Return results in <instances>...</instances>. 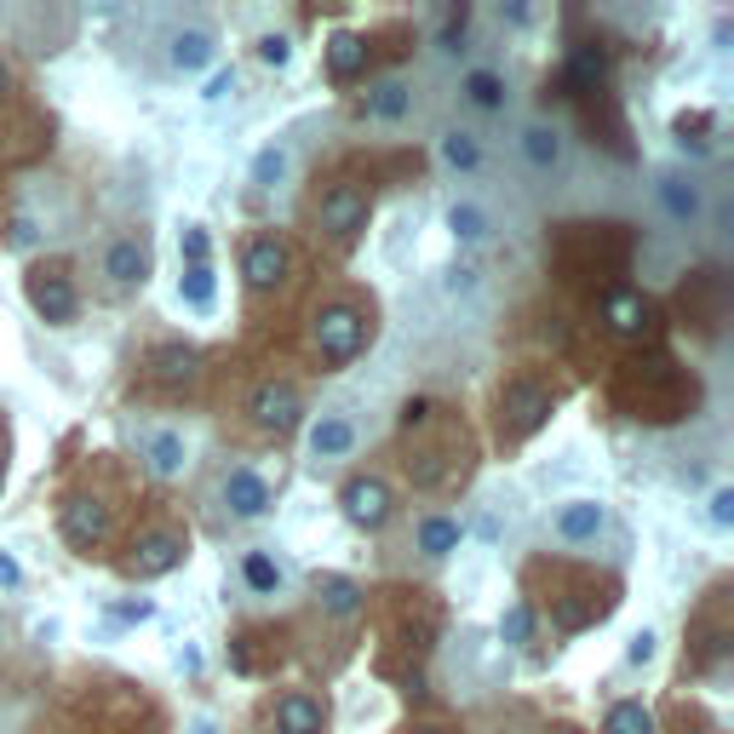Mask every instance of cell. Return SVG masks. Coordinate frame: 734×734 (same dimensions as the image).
Masks as SVG:
<instances>
[{
  "label": "cell",
  "mask_w": 734,
  "mask_h": 734,
  "mask_svg": "<svg viewBox=\"0 0 734 734\" xmlns=\"http://www.w3.org/2000/svg\"><path fill=\"white\" fill-rule=\"evenodd\" d=\"M362 345H368V316L357 305H321L316 310V350L334 368H345Z\"/></svg>",
  "instance_id": "obj_1"
},
{
  "label": "cell",
  "mask_w": 734,
  "mask_h": 734,
  "mask_svg": "<svg viewBox=\"0 0 734 734\" xmlns=\"http://www.w3.org/2000/svg\"><path fill=\"white\" fill-rule=\"evenodd\" d=\"M339 505H345V517L357 528H368V534H379V528L396 517V494H391L385 476H350V483L339 488Z\"/></svg>",
  "instance_id": "obj_2"
},
{
  "label": "cell",
  "mask_w": 734,
  "mask_h": 734,
  "mask_svg": "<svg viewBox=\"0 0 734 734\" xmlns=\"http://www.w3.org/2000/svg\"><path fill=\"white\" fill-rule=\"evenodd\" d=\"M252 425L270 430V437H287V430H298V419H305V396H298L287 379H264L259 391H252Z\"/></svg>",
  "instance_id": "obj_3"
},
{
  "label": "cell",
  "mask_w": 734,
  "mask_h": 734,
  "mask_svg": "<svg viewBox=\"0 0 734 734\" xmlns=\"http://www.w3.org/2000/svg\"><path fill=\"white\" fill-rule=\"evenodd\" d=\"M30 305H35V316L41 321H53V327H69L75 321V310H81V293H75V282L64 270H46V264H35L30 270Z\"/></svg>",
  "instance_id": "obj_4"
},
{
  "label": "cell",
  "mask_w": 734,
  "mask_h": 734,
  "mask_svg": "<svg viewBox=\"0 0 734 734\" xmlns=\"http://www.w3.org/2000/svg\"><path fill=\"white\" fill-rule=\"evenodd\" d=\"M190 556V540L184 534H172V528H149V534L133 540V556H126V574H138V579H161L172 574Z\"/></svg>",
  "instance_id": "obj_5"
},
{
  "label": "cell",
  "mask_w": 734,
  "mask_h": 734,
  "mask_svg": "<svg viewBox=\"0 0 734 734\" xmlns=\"http://www.w3.org/2000/svg\"><path fill=\"white\" fill-rule=\"evenodd\" d=\"M368 213H373V201H368L357 184H334V190L321 195V207H316L321 230L334 236V241H357V236L368 230Z\"/></svg>",
  "instance_id": "obj_6"
},
{
  "label": "cell",
  "mask_w": 734,
  "mask_h": 734,
  "mask_svg": "<svg viewBox=\"0 0 734 734\" xmlns=\"http://www.w3.org/2000/svg\"><path fill=\"white\" fill-rule=\"evenodd\" d=\"M551 419V391L534 385V379H517V385H505L499 396V425L511 430V437H534V430Z\"/></svg>",
  "instance_id": "obj_7"
},
{
  "label": "cell",
  "mask_w": 734,
  "mask_h": 734,
  "mask_svg": "<svg viewBox=\"0 0 734 734\" xmlns=\"http://www.w3.org/2000/svg\"><path fill=\"white\" fill-rule=\"evenodd\" d=\"M218 494H224V511H230L236 522H259L270 505H275L270 483H264V476L252 471V465H236L230 476H224V488H218Z\"/></svg>",
  "instance_id": "obj_8"
},
{
  "label": "cell",
  "mask_w": 734,
  "mask_h": 734,
  "mask_svg": "<svg viewBox=\"0 0 734 734\" xmlns=\"http://www.w3.org/2000/svg\"><path fill=\"white\" fill-rule=\"evenodd\" d=\"M64 540H69L75 551L104 545V540H110V505L92 499V494H75V499L64 505Z\"/></svg>",
  "instance_id": "obj_9"
},
{
  "label": "cell",
  "mask_w": 734,
  "mask_h": 734,
  "mask_svg": "<svg viewBox=\"0 0 734 734\" xmlns=\"http://www.w3.org/2000/svg\"><path fill=\"white\" fill-rule=\"evenodd\" d=\"M602 528H609V505L602 499H568V505H556V517H551V534L563 545H591Z\"/></svg>",
  "instance_id": "obj_10"
},
{
  "label": "cell",
  "mask_w": 734,
  "mask_h": 734,
  "mask_svg": "<svg viewBox=\"0 0 734 734\" xmlns=\"http://www.w3.org/2000/svg\"><path fill=\"white\" fill-rule=\"evenodd\" d=\"M241 275H247V287H252V293L282 287V282H287V247L275 241V236L247 241V252H241Z\"/></svg>",
  "instance_id": "obj_11"
},
{
  "label": "cell",
  "mask_w": 734,
  "mask_h": 734,
  "mask_svg": "<svg viewBox=\"0 0 734 734\" xmlns=\"http://www.w3.org/2000/svg\"><path fill=\"white\" fill-rule=\"evenodd\" d=\"M104 275H110V287H144L149 282V247L138 236H121L104 247Z\"/></svg>",
  "instance_id": "obj_12"
},
{
  "label": "cell",
  "mask_w": 734,
  "mask_h": 734,
  "mask_svg": "<svg viewBox=\"0 0 734 734\" xmlns=\"http://www.w3.org/2000/svg\"><path fill=\"white\" fill-rule=\"evenodd\" d=\"M654 201H660V213H666L671 224H695V218L705 213L700 184L682 179V172H660V179H654Z\"/></svg>",
  "instance_id": "obj_13"
},
{
  "label": "cell",
  "mask_w": 734,
  "mask_h": 734,
  "mask_svg": "<svg viewBox=\"0 0 734 734\" xmlns=\"http://www.w3.org/2000/svg\"><path fill=\"white\" fill-rule=\"evenodd\" d=\"M602 321H609L620 339H643L648 334V298L637 287H614L602 298Z\"/></svg>",
  "instance_id": "obj_14"
},
{
  "label": "cell",
  "mask_w": 734,
  "mask_h": 734,
  "mask_svg": "<svg viewBox=\"0 0 734 734\" xmlns=\"http://www.w3.org/2000/svg\"><path fill=\"white\" fill-rule=\"evenodd\" d=\"M327 705L316 695H282L275 700V734H321Z\"/></svg>",
  "instance_id": "obj_15"
},
{
  "label": "cell",
  "mask_w": 734,
  "mask_h": 734,
  "mask_svg": "<svg viewBox=\"0 0 734 734\" xmlns=\"http://www.w3.org/2000/svg\"><path fill=\"white\" fill-rule=\"evenodd\" d=\"M167 64L179 75H195L213 64V30H201V23H190V30H172L167 41Z\"/></svg>",
  "instance_id": "obj_16"
},
{
  "label": "cell",
  "mask_w": 734,
  "mask_h": 734,
  "mask_svg": "<svg viewBox=\"0 0 734 734\" xmlns=\"http://www.w3.org/2000/svg\"><path fill=\"white\" fill-rule=\"evenodd\" d=\"M144 460H149V471H156L161 483H172V476H184L190 448H184L179 430H149V437H144Z\"/></svg>",
  "instance_id": "obj_17"
},
{
  "label": "cell",
  "mask_w": 734,
  "mask_h": 734,
  "mask_svg": "<svg viewBox=\"0 0 734 734\" xmlns=\"http://www.w3.org/2000/svg\"><path fill=\"white\" fill-rule=\"evenodd\" d=\"M350 448H357V425L345 414H321L310 425V460H345Z\"/></svg>",
  "instance_id": "obj_18"
},
{
  "label": "cell",
  "mask_w": 734,
  "mask_h": 734,
  "mask_svg": "<svg viewBox=\"0 0 734 734\" xmlns=\"http://www.w3.org/2000/svg\"><path fill=\"white\" fill-rule=\"evenodd\" d=\"M522 161L534 172H556V167H563V133L545 126V121H528L522 126Z\"/></svg>",
  "instance_id": "obj_19"
},
{
  "label": "cell",
  "mask_w": 734,
  "mask_h": 734,
  "mask_svg": "<svg viewBox=\"0 0 734 734\" xmlns=\"http://www.w3.org/2000/svg\"><path fill=\"white\" fill-rule=\"evenodd\" d=\"M316 597H321V609L334 620H357L362 614V586L350 574H316Z\"/></svg>",
  "instance_id": "obj_20"
},
{
  "label": "cell",
  "mask_w": 734,
  "mask_h": 734,
  "mask_svg": "<svg viewBox=\"0 0 734 734\" xmlns=\"http://www.w3.org/2000/svg\"><path fill=\"white\" fill-rule=\"evenodd\" d=\"M448 236L460 241V247H483L494 236L488 207H476V201H453V207H448Z\"/></svg>",
  "instance_id": "obj_21"
},
{
  "label": "cell",
  "mask_w": 734,
  "mask_h": 734,
  "mask_svg": "<svg viewBox=\"0 0 734 734\" xmlns=\"http://www.w3.org/2000/svg\"><path fill=\"white\" fill-rule=\"evenodd\" d=\"M327 69H334V81H357V75L368 69V41L339 30L334 41H327Z\"/></svg>",
  "instance_id": "obj_22"
},
{
  "label": "cell",
  "mask_w": 734,
  "mask_h": 734,
  "mask_svg": "<svg viewBox=\"0 0 734 734\" xmlns=\"http://www.w3.org/2000/svg\"><path fill=\"white\" fill-rule=\"evenodd\" d=\"M563 81H568L574 92L602 87V81H609V53H602V46H574V58H568V75H563Z\"/></svg>",
  "instance_id": "obj_23"
},
{
  "label": "cell",
  "mask_w": 734,
  "mask_h": 734,
  "mask_svg": "<svg viewBox=\"0 0 734 734\" xmlns=\"http://www.w3.org/2000/svg\"><path fill=\"white\" fill-rule=\"evenodd\" d=\"M465 545V522L460 517H425L419 522V551L425 556H453Z\"/></svg>",
  "instance_id": "obj_24"
},
{
  "label": "cell",
  "mask_w": 734,
  "mask_h": 734,
  "mask_svg": "<svg viewBox=\"0 0 734 734\" xmlns=\"http://www.w3.org/2000/svg\"><path fill=\"white\" fill-rule=\"evenodd\" d=\"M408 110H414L408 81H379V87L368 92V115H373V121H408Z\"/></svg>",
  "instance_id": "obj_25"
},
{
  "label": "cell",
  "mask_w": 734,
  "mask_h": 734,
  "mask_svg": "<svg viewBox=\"0 0 734 734\" xmlns=\"http://www.w3.org/2000/svg\"><path fill=\"white\" fill-rule=\"evenodd\" d=\"M195 350L190 345H161L156 350V362H149V368H156V379H161V385H172V391H179V385H190V379H195Z\"/></svg>",
  "instance_id": "obj_26"
},
{
  "label": "cell",
  "mask_w": 734,
  "mask_h": 734,
  "mask_svg": "<svg viewBox=\"0 0 734 734\" xmlns=\"http://www.w3.org/2000/svg\"><path fill=\"white\" fill-rule=\"evenodd\" d=\"M442 167H453V172H476V167H483V144H476V133L448 126V133H442Z\"/></svg>",
  "instance_id": "obj_27"
},
{
  "label": "cell",
  "mask_w": 734,
  "mask_h": 734,
  "mask_svg": "<svg viewBox=\"0 0 734 734\" xmlns=\"http://www.w3.org/2000/svg\"><path fill=\"white\" fill-rule=\"evenodd\" d=\"M602 734H654V712L643 700H620V705H609V718H602Z\"/></svg>",
  "instance_id": "obj_28"
},
{
  "label": "cell",
  "mask_w": 734,
  "mask_h": 734,
  "mask_svg": "<svg viewBox=\"0 0 734 734\" xmlns=\"http://www.w3.org/2000/svg\"><path fill=\"white\" fill-rule=\"evenodd\" d=\"M179 293H184V305H190V310H213V298H218V275H213V264L184 270V275H179Z\"/></svg>",
  "instance_id": "obj_29"
},
{
  "label": "cell",
  "mask_w": 734,
  "mask_h": 734,
  "mask_svg": "<svg viewBox=\"0 0 734 734\" xmlns=\"http://www.w3.org/2000/svg\"><path fill=\"white\" fill-rule=\"evenodd\" d=\"M241 579H247V591L270 597L275 586H282V568H275L270 551H247V556H241Z\"/></svg>",
  "instance_id": "obj_30"
},
{
  "label": "cell",
  "mask_w": 734,
  "mask_h": 734,
  "mask_svg": "<svg viewBox=\"0 0 734 734\" xmlns=\"http://www.w3.org/2000/svg\"><path fill=\"white\" fill-rule=\"evenodd\" d=\"M465 98H471L476 110H505V81H499L494 69H471L465 75Z\"/></svg>",
  "instance_id": "obj_31"
},
{
  "label": "cell",
  "mask_w": 734,
  "mask_h": 734,
  "mask_svg": "<svg viewBox=\"0 0 734 734\" xmlns=\"http://www.w3.org/2000/svg\"><path fill=\"white\" fill-rule=\"evenodd\" d=\"M282 179H287V149H282V144H264L259 156H252V184H259V190H275Z\"/></svg>",
  "instance_id": "obj_32"
},
{
  "label": "cell",
  "mask_w": 734,
  "mask_h": 734,
  "mask_svg": "<svg viewBox=\"0 0 734 734\" xmlns=\"http://www.w3.org/2000/svg\"><path fill=\"white\" fill-rule=\"evenodd\" d=\"M499 637L511 643V648L534 643V609H528V602H511V609L499 614Z\"/></svg>",
  "instance_id": "obj_33"
},
{
  "label": "cell",
  "mask_w": 734,
  "mask_h": 734,
  "mask_svg": "<svg viewBox=\"0 0 734 734\" xmlns=\"http://www.w3.org/2000/svg\"><path fill=\"white\" fill-rule=\"evenodd\" d=\"M179 252H184V270H195V264H213V236L201 230V224H190V230L179 236Z\"/></svg>",
  "instance_id": "obj_34"
},
{
  "label": "cell",
  "mask_w": 734,
  "mask_h": 734,
  "mask_svg": "<svg viewBox=\"0 0 734 734\" xmlns=\"http://www.w3.org/2000/svg\"><path fill=\"white\" fill-rule=\"evenodd\" d=\"M465 30H471V7H453V12L442 18V30H437V46H442V53H460Z\"/></svg>",
  "instance_id": "obj_35"
},
{
  "label": "cell",
  "mask_w": 734,
  "mask_h": 734,
  "mask_svg": "<svg viewBox=\"0 0 734 734\" xmlns=\"http://www.w3.org/2000/svg\"><path fill=\"white\" fill-rule=\"evenodd\" d=\"M149 614H156V602H110V620H121V625H144Z\"/></svg>",
  "instance_id": "obj_36"
},
{
  "label": "cell",
  "mask_w": 734,
  "mask_h": 734,
  "mask_svg": "<svg viewBox=\"0 0 734 734\" xmlns=\"http://www.w3.org/2000/svg\"><path fill=\"white\" fill-rule=\"evenodd\" d=\"M259 58H264L270 69H282V64L293 58V41H287V35H264V41H259Z\"/></svg>",
  "instance_id": "obj_37"
},
{
  "label": "cell",
  "mask_w": 734,
  "mask_h": 734,
  "mask_svg": "<svg viewBox=\"0 0 734 734\" xmlns=\"http://www.w3.org/2000/svg\"><path fill=\"white\" fill-rule=\"evenodd\" d=\"M230 92H236V69H213V81H207V92H201V98L218 104V98H230Z\"/></svg>",
  "instance_id": "obj_38"
},
{
  "label": "cell",
  "mask_w": 734,
  "mask_h": 734,
  "mask_svg": "<svg viewBox=\"0 0 734 734\" xmlns=\"http://www.w3.org/2000/svg\"><path fill=\"white\" fill-rule=\"evenodd\" d=\"M625 660H631V666H648V660H654V631H637V637H631Z\"/></svg>",
  "instance_id": "obj_39"
},
{
  "label": "cell",
  "mask_w": 734,
  "mask_h": 734,
  "mask_svg": "<svg viewBox=\"0 0 734 734\" xmlns=\"http://www.w3.org/2000/svg\"><path fill=\"white\" fill-rule=\"evenodd\" d=\"M712 522H718V528L734 522V488H718V494H712Z\"/></svg>",
  "instance_id": "obj_40"
},
{
  "label": "cell",
  "mask_w": 734,
  "mask_h": 734,
  "mask_svg": "<svg viewBox=\"0 0 734 734\" xmlns=\"http://www.w3.org/2000/svg\"><path fill=\"white\" fill-rule=\"evenodd\" d=\"M430 419V396H414L408 408H402V430H414V425H425Z\"/></svg>",
  "instance_id": "obj_41"
},
{
  "label": "cell",
  "mask_w": 734,
  "mask_h": 734,
  "mask_svg": "<svg viewBox=\"0 0 734 734\" xmlns=\"http://www.w3.org/2000/svg\"><path fill=\"white\" fill-rule=\"evenodd\" d=\"M476 287V270H448V293H471Z\"/></svg>",
  "instance_id": "obj_42"
},
{
  "label": "cell",
  "mask_w": 734,
  "mask_h": 734,
  "mask_svg": "<svg viewBox=\"0 0 734 734\" xmlns=\"http://www.w3.org/2000/svg\"><path fill=\"white\" fill-rule=\"evenodd\" d=\"M12 247H35V224H30V218L12 224Z\"/></svg>",
  "instance_id": "obj_43"
},
{
  "label": "cell",
  "mask_w": 734,
  "mask_h": 734,
  "mask_svg": "<svg viewBox=\"0 0 734 734\" xmlns=\"http://www.w3.org/2000/svg\"><path fill=\"white\" fill-rule=\"evenodd\" d=\"M18 579H23V568L12 563V556H7V551H0V586H18Z\"/></svg>",
  "instance_id": "obj_44"
},
{
  "label": "cell",
  "mask_w": 734,
  "mask_h": 734,
  "mask_svg": "<svg viewBox=\"0 0 734 734\" xmlns=\"http://www.w3.org/2000/svg\"><path fill=\"white\" fill-rule=\"evenodd\" d=\"M190 734H218V729H213V718H195V723H190Z\"/></svg>",
  "instance_id": "obj_45"
},
{
  "label": "cell",
  "mask_w": 734,
  "mask_h": 734,
  "mask_svg": "<svg viewBox=\"0 0 734 734\" xmlns=\"http://www.w3.org/2000/svg\"><path fill=\"white\" fill-rule=\"evenodd\" d=\"M0 488H7V448H0Z\"/></svg>",
  "instance_id": "obj_46"
}]
</instances>
